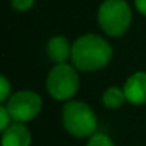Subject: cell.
<instances>
[{
    "label": "cell",
    "instance_id": "cell-4",
    "mask_svg": "<svg viewBox=\"0 0 146 146\" xmlns=\"http://www.w3.org/2000/svg\"><path fill=\"white\" fill-rule=\"evenodd\" d=\"M80 85L78 70L66 63L56 64L47 76L46 88L56 100H67L76 95Z\"/></svg>",
    "mask_w": 146,
    "mask_h": 146
},
{
    "label": "cell",
    "instance_id": "cell-10",
    "mask_svg": "<svg viewBox=\"0 0 146 146\" xmlns=\"http://www.w3.org/2000/svg\"><path fill=\"white\" fill-rule=\"evenodd\" d=\"M88 146H115V143L110 140V137L108 135L103 133H95L93 136H90Z\"/></svg>",
    "mask_w": 146,
    "mask_h": 146
},
{
    "label": "cell",
    "instance_id": "cell-3",
    "mask_svg": "<svg viewBox=\"0 0 146 146\" xmlns=\"http://www.w3.org/2000/svg\"><path fill=\"white\" fill-rule=\"evenodd\" d=\"M99 26L109 36H122L130 26L132 12L125 0H106L98 12Z\"/></svg>",
    "mask_w": 146,
    "mask_h": 146
},
{
    "label": "cell",
    "instance_id": "cell-9",
    "mask_svg": "<svg viewBox=\"0 0 146 146\" xmlns=\"http://www.w3.org/2000/svg\"><path fill=\"white\" fill-rule=\"evenodd\" d=\"M126 100V96H125V92L119 88H109L106 89V92L103 93L102 96V102L106 108L109 109H117L123 105V102Z\"/></svg>",
    "mask_w": 146,
    "mask_h": 146
},
{
    "label": "cell",
    "instance_id": "cell-5",
    "mask_svg": "<svg viewBox=\"0 0 146 146\" xmlns=\"http://www.w3.org/2000/svg\"><path fill=\"white\" fill-rule=\"evenodd\" d=\"M12 120L25 123L35 119L42 109V99L37 93L30 90H20L12 95L6 105Z\"/></svg>",
    "mask_w": 146,
    "mask_h": 146
},
{
    "label": "cell",
    "instance_id": "cell-13",
    "mask_svg": "<svg viewBox=\"0 0 146 146\" xmlns=\"http://www.w3.org/2000/svg\"><path fill=\"white\" fill-rule=\"evenodd\" d=\"M33 5H35V0H12V6L19 12H25L30 9Z\"/></svg>",
    "mask_w": 146,
    "mask_h": 146
},
{
    "label": "cell",
    "instance_id": "cell-12",
    "mask_svg": "<svg viewBox=\"0 0 146 146\" xmlns=\"http://www.w3.org/2000/svg\"><path fill=\"white\" fill-rule=\"evenodd\" d=\"M0 116H2V122H0V130L5 132V130L12 125V123H10L12 116H10V113H9V110H7L6 106H2V108H0Z\"/></svg>",
    "mask_w": 146,
    "mask_h": 146
},
{
    "label": "cell",
    "instance_id": "cell-7",
    "mask_svg": "<svg viewBox=\"0 0 146 146\" xmlns=\"http://www.w3.org/2000/svg\"><path fill=\"white\" fill-rule=\"evenodd\" d=\"M30 132L23 123H12L2 136V146H29Z\"/></svg>",
    "mask_w": 146,
    "mask_h": 146
},
{
    "label": "cell",
    "instance_id": "cell-2",
    "mask_svg": "<svg viewBox=\"0 0 146 146\" xmlns=\"http://www.w3.org/2000/svg\"><path fill=\"white\" fill-rule=\"evenodd\" d=\"M63 126L75 137H89L95 135L98 119L92 108L79 100H70L63 106Z\"/></svg>",
    "mask_w": 146,
    "mask_h": 146
},
{
    "label": "cell",
    "instance_id": "cell-14",
    "mask_svg": "<svg viewBox=\"0 0 146 146\" xmlns=\"http://www.w3.org/2000/svg\"><path fill=\"white\" fill-rule=\"evenodd\" d=\"M135 5H136V9L143 16H146V0H135Z\"/></svg>",
    "mask_w": 146,
    "mask_h": 146
},
{
    "label": "cell",
    "instance_id": "cell-11",
    "mask_svg": "<svg viewBox=\"0 0 146 146\" xmlns=\"http://www.w3.org/2000/svg\"><path fill=\"white\" fill-rule=\"evenodd\" d=\"M10 95V83L5 76L0 78V102H6Z\"/></svg>",
    "mask_w": 146,
    "mask_h": 146
},
{
    "label": "cell",
    "instance_id": "cell-8",
    "mask_svg": "<svg viewBox=\"0 0 146 146\" xmlns=\"http://www.w3.org/2000/svg\"><path fill=\"white\" fill-rule=\"evenodd\" d=\"M47 54L56 64L64 63L69 57H72V46L69 44L66 37L54 36L47 43Z\"/></svg>",
    "mask_w": 146,
    "mask_h": 146
},
{
    "label": "cell",
    "instance_id": "cell-1",
    "mask_svg": "<svg viewBox=\"0 0 146 146\" xmlns=\"http://www.w3.org/2000/svg\"><path fill=\"white\" fill-rule=\"evenodd\" d=\"M110 44L98 35L80 36L72 46V62L83 72L99 70L112 59Z\"/></svg>",
    "mask_w": 146,
    "mask_h": 146
},
{
    "label": "cell",
    "instance_id": "cell-6",
    "mask_svg": "<svg viewBox=\"0 0 146 146\" xmlns=\"http://www.w3.org/2000/svg\"><path fill=\"white\" fill-rule=\"evenodd\" d=\"M126 100L132 105L146 103V72H136L123 86Z\"/></svg>",
    "mask_w": 146,
    "mask_h": 146
}]
</instances>
